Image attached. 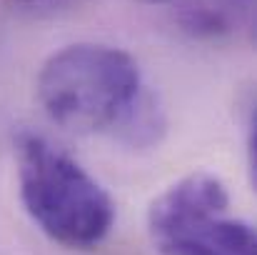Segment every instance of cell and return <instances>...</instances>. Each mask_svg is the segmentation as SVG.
Wrapping results in <instances>:
<instances>
[{"label": "cell", "mask_w": 257, "mask_h": 255, "mask_svg": "<svg viewBox=\"0 0 257 255\" xmlns=\"http://www.w3.org/2000/svg\"><path fill=\"white\" fill-rule=\"evenodd\" d=\"M20 200L40 230L73 250L100 245L112 230L115 205L107 190L75 158L35 133L15 140Z\"/></svg>", "instance_id": "cell-2"}, {"label": "cell", "mask_w": 257, "mask_h": 255, "mask_svg": "<svg viewBox=\"0 0 257 255\" xmlns=\"http://www.w3.org/2000/svg\"><path fill=\"white\" fill-rule=\"evenodd\" d=\"M15 3L33 5V8H55V5H63V3H68V0H15Z\"/></svg>", "instance_id": "cell-5"}, {"label": "cell", "mask_w": 257, "mask_h": 255, "mask_svg": "<svg viewBox=\"0 0 257 255\" xmlns=\"http://www.w3.org/2000/svg\"><path fill=\"white\" fill-rule=\"evenodd\" d=\"M227 210L225 183L210 173H190L150 205L153 245L163 255H257L252 225Z\"/></svg>", "instance_id": "cell-3"}, {"label": "cell", "mask_w": 257, "mask_h": 255, "mask_svg": "<svg viewBox=\"0 0 257 255\" xmlns=\"http://www.w3.org/2000/svg\"><path fill=\"white\" fill-rule=\"evenodd\" d=\"M38 100L53 123L73 133H125L148 98L140 68L125 50L78 43L45 60Z\"/></svg>", "instance_id": "cell-1"}, {"label": "cell", "mask_w": 257, "mask_h": 255, "mask_svg": "<svg viewBox=\"0 0 257 255\" xmlns=\"http://www.w3.org/2000/svg\"><path fill=\"white\" fill-rule=\"evenodd\" d=\"M250 0H180L177 20L197 38H220L237 28Z\"/></svg>", "instance_id": "cell-4"}]
</instances>
